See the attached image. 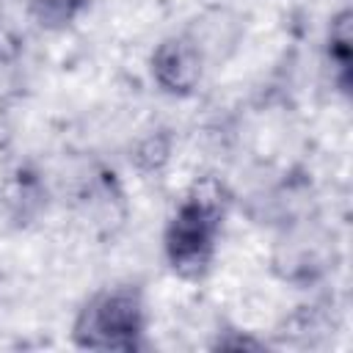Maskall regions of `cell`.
<instances>
[{"mask_svg": "<svg viewBox=\"0 0 353 353\" xmlns=\"http://www.w3.org/2000/svg\"><path fill=\"white\" fill-rule=\"evenodd\" d=\"M223 215V188L210 176L193 182L165 229V256L179 276L196 279L210 268Z\"/></svg>", "mask_w": 353, "mask_h": 353, "instance_id": "obj_1", "label": "cell"}, {"mask_svg": "<svg viewBox=\"0 0 353 353\" xmlns=\"http://www.w3.org/2000/svg\"><path fill=\"white\" fill-rule=\"evenodd\" d=\"M141 336L143 301L132 287H113L94 295L74 323V342L91 350H135Z\"/></svg>", "mask_w": 353, "mask_h": 353, "instance_id": "obj_2", "label": "cell"}, {"mask_svg": "<svg viewBox=\"0 0 353 353\" xmlns=\"http://www.w3.org/2000/svg\"><path fill=\"white\" fill-rule=\"evenodd\" d=\"M152 74L163 91L179 94V97L190 94L201 77L199 50L182 36L165 39L163 44H157L152 55Z\"/></svg>", "mask_w": 353, "mask_h": 353, "instance_id": "obj_3", "label": "cell"}, {"mask_svg": "<svg viewBox=\"0 0 353 353\" xmlns=\"http://www.w3.org/2000/svg\"><path fill=\"white\" fill-rule=\"evenodd\" d=\"M328 61H331V72L334 80L342 91H347L350 85V14L342 11L328 30Z\"/></svg>", "mask_w": 353, "mask_h": 353, "instance_id": "obj_4", "label": "cell"}, {"mask_svg": "<svg viewBox=\"0 0 353 353\" xmlns=\"http://www.w3.org/2000/svg\"><path fill=\"white\" fill-rule=\"evenodd\" d=\"M28 3V14L47 30H63L66 25H72L88 0H25Z\"/></svg>", "mask_w": 353, "mask_h": 353, "instance_id": "obj_5", "label": "cell"}]
</instances>
